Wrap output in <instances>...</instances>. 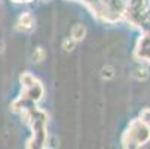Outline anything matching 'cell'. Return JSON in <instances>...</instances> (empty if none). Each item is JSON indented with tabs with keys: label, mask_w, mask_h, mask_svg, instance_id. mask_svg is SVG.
I'll use <instances>...</instances> for the list:
<instances>
[{
	"label": "cell",
	"mask_w": 150,
	"mask_h": 149,
	"mask_svg": "<svg viewBox=\"0 0 150 149\" xmlns=\"http://www.w3.org/2000/svg\"><path fill=\"white\" fill-rule=\"evenodd\" d=\"M3 52H5V42L0 40V54H3Z\"/></svg>",
	"instance_id": "cell-10"
},
{
	"label": "cell",
	"mask_w": 150,
	"mask_h": 149,
	"mask_svg": "<svg viewBox=\"0 0 150 149\" xmlns=\"http://www.w3.org/2000/svg\"><path fill=\"white\" fill-rule=\"evenodd\" d=\"M16 29L19 31H24V33H28L34 29V18L30 12H24L21 14L19 18H18V23H16Z\"/></svg>",
	"instance_id": "cell-2"
},
{
	"label": "cell",
	"mask_w": 150,
	"mask_h": 149,
	"mask_svg": "<svg viewBox=\"0 0 150 149\" xmlns=\"http://www.w3.org/2000/svg\"><path fill=\"white\" fill-rule=\"evenodd\" d=\"M45 58H46V51H45V48H43V46H37V48L34 49L33 55H31L33 63H34V64H39V63H42Z\"/></svg>",
	"instance_id": "cell-4"
},
{
	"label": "cell",
	"mask_w": 150,
	"mask_h": 149,
	"mask_svg": "<svg viewBox=\"0 0 150 149\" xmlns=\"http://www.w3.org/2000/svg\"><path fill=\"white\" fill-rule=\"evenodd\" d=\"M101 78L104 81H110L115 78V67L113 66H104L101 69Z\"/></svg>",
	"instance_id": "cell-7"
},
{
	"label": "cell",
	"mask_w": 150,
	"mask_h": 149,
	"mask_svg": "<svg viewBox=\"0 0 150 149\" xmlns=\"http://www.w3.org/2000/svg\"><path fill=\"white\" fill-rule=\"evenodd\" d=\"M86 36V27L83 24H76L73 29H71V39H74L76 42H82Z\"/></svg>",
	"instance_id": "cell-3"
},
{
	"label": "cell",
	"mask_w": 150,
	"mask_h": 149,
	"mask_svg": "<svg viewBox=\"0 0 150 149\" xmlns=\"http://www.w3.org/2000/svg\"><path fill=\"white\" fill-rule=\"evenodd\" d=\"M140 119H141L143 122H146V124L150 125V109H149V108H146V109L141 111V113H140Z\"/></svg>",
	"instance_id": "cell-9"
},
{
	"label": "cell",
	"mask_w": 150,
	"mask_h": 149,
	"mask_svg": "<svg viewBox=\"0 0 150 149\" xmlns=\"http://www.w3.org/2000/svg\"><path fill=\"white\" fill-rule=\"evenodd\" d=\"M150 139V125L143 122L141 119H135L131 122L128 131L122 137V145L128 148L131 143H135V146H141Z\"/></svg>",
	"instance_id": "cell-1"
},
{
	"label": "cell",
	"mask_w": 150,
	"mask_h": 149,
	"mask_svg": "<svg viewBox=\"0 0 150 149\" xmlns=\"http://www.w3.org/2000/svg\"><path fill=\"white\" fill-rule=\"evenodd\" d=\"M134 78L137 81H146V79H149V70H147V67H144V66L137 67L135 72H134Z\"/></svg>",
	"instance_id": "cell-5"
},
{
	"label": "cell",
	"mask_w": 150,
	"mask_h": 149,
	"mask_svg": "<svg viewBox=\"0 0 150 149\" xmlns=\"http://www.w3.org/2000/svg\"><path fill=\"white\" fill-rule=\"evenodd\" d=\"M76 43H77V42L74 40V39H71V37H66V39H64L62 40V49L64 51H66V52H71L74 48H76Z\"/></svg>",
	"instance_id": "cell-8"
},
{
	"label": "cell",
	"mask_w": 150,
	"mask_h": 149,
	"mask_svg": "<svg viewBox=\"0 0 150 149\" xmlns=\"http://www.w3.org/2000/svg\"><path fill=\"white\" fill-rule=\"evenodd\" d=\"M34 82H36V79L30 73H23L21 75V83H23L24 90H28L31 85H34Z\"/></svg>",
	"instance_id": "cell-6"
}]
</instances>
